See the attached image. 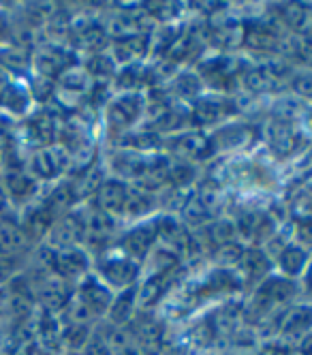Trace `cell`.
I'll return each instance as SVG.
<instances>
[{"label": "cell", "mask_w": 312, "mask_h": 355, "mask_svg": "<svg viewBox=\"0 0 312 355\" xmlns=\"http://www.w3.org/2000/svg\"><path fill=\"white\" fill-rule=\"evenodd\" d=\"M141 114V98L137 94H124L112 101L107 107V122L110 129L122 131L126 126H131L137 116Z\"/></svg>", "instance_id": "7"}, {"label": "cell", "mask_w": 312, "mask_h": 355, "mask_svg": "<svg viewBox=\"0 0 312 355\" xmlns=\"http://www.w3.org/2000/svg\"><path fill=\"white\" fill-rule=\"evenodd\" d=\"M308 261H310V252H308V248H304L300 244L284 246L282 252L278 255L280 270L287 276H300L302 272H306Z\"/></svg>", "instance_id": "10"}, {"label": "cell", "mask_w": 312, "mask_h": 355, "mask_svg": "<svg viewBox=\"0 0 312 355\" xmlns=\"http://www.w3.org/2000/svg\"><path fill=\"white\" fill-rule=\"evenodd\" d=\"M33 250V240L24 232L15 216L0 220V259L9 263H19Z\"/></svg>", "instance_id": "4"}, {"label": "cell", "mask_w": 312, "mask_h": 355, "mask_svg": "<svg viewBox=\"0 0 312 355\" xmlns=\"http://www.w3.org/2000/svg\"><path fill=\"white\" fill-rule=\"evenodd\" d=\"M272 146L282 150V152L293 148V133L287 124H276L272 129Z\"/></svg>", "instance_id": "11"}, {"label": "cell", "mask_w": 312, "mask_h": 355, "mask_svg": "<svg viewBox=\"0 0 312 355\" xmlns=\"http://www.w3.org/2000/svg\"><path fill=\"white\" fill-rule=\"evenodd\" d=\"M293 283L287 281V278H270V281L263 283V287L257 293V302L261 304L263 309H272V306H280V304L287 302L293 295Z\"/></svg>", "instance_id": "8"}, {"label": "cell", "mask_w": 312, "mask_h": 355, "mask_svg": "<svg viewBox=\"0 0 312 355\" xmlns=\"http://www.w3.org/2000/svg\"><path fill=\"white\" fill-rule=\"evenodd\" d=\"M280 332H282V336L306 338L312 332V309L310 306L291 309L287 315L282 317Z\"/></svg>", "instance_id": "9"}, {"label": "cell", "mask_w": 312, "mask_h": 355, "mask_svg": "<svg viewBox=\"0 0 312 355\" xmlns=\"http://www.w3.org/2000/svg\"><path fill=\"white\" fill-rule=\"evenodd\" d=\"M35 107V92L24 75L0 64V118L21 120Z\"/></svg>", "instance_id": "2"}, {"label": "cell", "mask_w": 312, "mask_h": 355, "mask_svg": "<svg viewBox=\"0 0 312 355\" xmlns=\"http://www.w3.org/2000/svg\"><path fill=\"white\" fill-rule=\"evenodd\" d=\"M92 274L114 293L135 289L141 276V263L131 259L120 248H105L92 257Z\"/></svg>", "instance_id": "1"}, {"label": "cell", "mask_w": 312, "mask_h": 355, "mask_svg": "<svg viewBox=\"0 0 312 355\" xmlns=\"http://www.w3.org/2000/svg\"><path fill=\"white\" fill-rule=\"evenodd\" d=\"M71 165V155L58 144H47L41 148H35L28 163H26V171L39 184L43 182H56L64 175V171Z\"/></svg>", "instance_id": "3"}, {"label": "cell", "mask_w": 312, "mask_h": 355, "mask_svg": "<svg viewBox=\"0 0 312 355\" xmlns=\"http://www.w3.org/2000/svg\"><path fill=\"white\" fill-rule=\"evenodd\" d=\"M0 171H3V144H0Z\"/></svg>", "instance_id": "17"}, {"label": "cell", "mask_w": 312, "mask_h": 355, "mask_svg": "<svg viewBox=\"0 0 312 355\" xmlns=\"http://www.w3.org/2000/svg\"><path fill=\"white\" fill-rule=\"evenodd\" d=\"M15 272H17V266L15 263H9V261L0 259V287H3Z\"/></svg>", "instance_id": "15"}, {"label": "cell", "mask_w": 312, "mask_h": 355, "mask_svg": "<svg viewBox=\"0 0 312 355\" xmlns=\"http://www.w3.org/2000/svg\"><path fill=\"white\" fill-rule=\"evenodd\" d=\"M128 197V187L122 180H105L96 191V208L112 218H122Z\"/></svg>", "instance_id": "6"}, {"label": "cell", "mask_w": 312, "mask_h": 355, "mask_svg": "<svg viewBox=\"0 0 312 355\" xmlns=\"http://www.w3.org/2000/svg\"><path fill=\"white\" fill-rule=\"evenodd\" d=\"M297 238L302 240V246H312V218L304 220L300 225V230H297Z\"/></svg>", "instance_id": "13"}, {"label": "cell", "mask_w": 312, "mask_h": 355, "mask_svg": "<svg viewBox=\"0 0 312 355\" xmlns=\"http://www.w3.org/2000/svg\"><path fill=\"white\" fill-rule=\"evenodd\" d=\"M306 287L312 291V257H310V261L306 266Z\"/></svg>", "instance_id": "16"}, {"label": "cell", "mask_w": 312, "mask_h": 355, "mask_svg": "<svg viewBox=\"0 0 312 355\" xmlns=\"http://www.w3.org/2000/svg\"><path fill=\"white\" fill-rule=\"evenodd\" d=\"M3 122H5V118H0V131H3Z\"/></svg>", "instance_id": "18"}, {"label": "cell", "mask_w": 312, "mask_h": 355, "mask_svg": "<svg viewBox=\"0 0 312 355\" xmlns=\"http://www.w3.org/2000/svg\"><path fill=\"white\" fill-rule=\"evenodd\" d=\"M156 238H159V223H139L120 238V244L116 248H120L131 259L141 261L152 250Z\"/></svg>", "instance_id": "5"}, {"label": "cell", "mask_w": 312, "mask_h": 355, "mask_svg": "<svg viewBox=\"0 0 312 355\" xmlns=\"http://www.w3.org/2000/svg\"><path fill=\"white\" fill-rule=\"evenodd\" d=\"M293 86H295V90H297L300 94L312 96V75H300Z\"/></svg>", "instance_id": "14"}, {"label": "cell", "mask_w": 312, "mask_h": 355, "mask_svg": "<svg viewBox=\"0 0 312 355\" xmlns=\"http://www.w3.org/2000/svg\"><path fill=\"white\" fill-rule=\"evenodd\" d=\"M17 212L13 210L11 201H9V195L3 187V180H0V220L3 218H9V216H15Z\"/></svg>", "instance_id": "12"}]
</instances>
